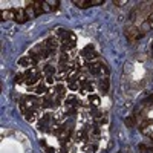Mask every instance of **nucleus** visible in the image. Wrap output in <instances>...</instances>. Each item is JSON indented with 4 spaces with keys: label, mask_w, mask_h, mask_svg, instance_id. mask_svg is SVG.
<instances>
[{
    "label": "nucleus",
    "mask_w": 153,
    "mask_h": 153,
    "mask_svg": "<svg viewBox=\"0 0 153 153\" xmlns=\"http://www.w3.org/2000/svg\"><path fill=\"white\" fill-rule=\"evenodd\" d=\"M75 45H76V37H75V34H74L72 31H68V32L63 34L61 48H63V51H65V52H66V51H69V49H74Z\"/></svg>",
    "instance_id": "f257e3e1"
},
{
    "label": "nucleus",
    "mask_w": 153,
    "mask_h": 153,
    "mask_svg": "<svg viewBox=\"0 0 153 153\" xmlns=\"http://www.w3.org/2000/svg\"><path fill=\"white\" fill-rule=\"evenodd\" d=\"M25 78H26V83L28 86H34V84H37L38 83V80L42 78V74L38 72L35 68H31V69H28L26 72H25Z\"/></svg>",
    "instance_id": "f03ea898"
},
{
    "label": "nucleus",
    "mask_w": 153,
    "mask_h": 153,
    "mask_svg": "<svg viewBox=\"0 0 153 153\" xmlns=\"http://www.w3.org/2000/svg\"><path fill=\"white\" fill-rule=\"evenodd\" d=\"M143 35L144 34L139 32V29L136 26H130V28L126 29V37H127V40H129V43H135L138 38H141Z\"/></svg>",
    "instance_id": "7ed1b4c3"
},
{
    "label": "nucleus",
    "mask_w": 153,
    "mask_h": 153,
    "mask_svg": "<svg viewBox=\"0 0 153 153\" xmlns=\"http://www.w3.org/2000/svg\"><path fill=\"white\" fill-rule=\"evenodd\" d=\"M81 55H83L86 60H95V58H98V54L94 51L92 45H87V46L81 51Z\"/></svg>",
    "instance_id": "20e7f679"
},
{
    "label": "nucleus",
    "mask_w": 153,
    "mask_h": 153,
    "mask_svg": "<svg viewBox=\"0 0 153 153\" xmlns=\"http://www.w3.org/2000/svg\"><path fill=\"white\" fill-rule=\"evenodd\" d=\"M58 45H60V42H58L57 37H49L48 40H46V46H48V49H49L51 54L55 52V49L58 48Z\"/></svg>",
    "instance_id": "39448f33"
},
{
    "label": "nucleus",
    "mask_w": 153,
    "mask_h": 153,
    "mask_svg": "<svg viewBox=\"0 0 153 153\" xmlns=\"http://www.w3.org/2000/svg\"><path fill=\"white\" fill-rule=\"evenodd\" d=\"M14 20L17 23H25L28 20V16L25 12V9H14Z\"/></svg>",
    "instance_id": "423d86ee"
},
{
    "label": "nucleus",
    "mask_w": 153,
    "mask_h": 153,
    "mask_svg": "<svg viewBox=\"0 0 153 153\" xmlns=\"http://www.w3.org/2000/svg\"><path fill=\"white\" fill-rule=\"evenodd\" d=\"M25 12H26L28 19H34V17H37V12H35V9H34L32 3H29L26 8H25Z\"/></svg>",
    "instance_id": "0eeeda50"
},
{
    "label": "nucleus",
    "mask_w": 153,
    "mask_h": 153,
    "mask_svg": "<svg viewBox=\"0 0 153 153\" xmlns=\"http://www.w3.org/2000/svg\"><path fill=\"white\" fill-rule=\"evenodd\" d=\"M11 19H14V9L2 11V20H11Z\"/></svg>",
    "instance_id": "6e6552de"
},
{
    "label": "nucleus",
    "mask_w": 153,
    "mask_h": 153,
    "mask_svg": "<svg viewBox=\"0 0 153 153\" xmlns=\"http://www.w3.org/2000/svg\"><path fill=\"white\" fill-rule=\"evenodd\" d=\"M97 144H84L83 146V152L84 153H95L97 152Z\"/></svg>",
    "instance_id": "1a4fd4ad"
},
{
    "label": "nucleus",
    "mask_w": 153,
    "mask_h": 153,
    "mask_svg": "<svg viewBox=\"0 0 153 153\" xmlns=\"http://www.w3.org/2000/svg\"><path fill=\"white\" fill-rule=\"evenodd\" d=\"M55 92H57L58 97H65L68 91H66V87L63 86V84H57V86H55Z\"/></svg>",
    "instance_id": "9d476101"
},
{
    "label": "nucleus",
    "mask_w": 153,
    "mask_h": 153,
    "mask_svg": "<svg viewBox=\"0 0 153 153\" xmlns=\"http://www.w3.org/2000/svg\"><path fill=\"white\" fill-rule=\"evenodd\" d=\"M100 89L103 92H107L109 91V80L107 78H101L100 80Z\"/></svg>",
    "instance_id": "9b49d317"
},
{
    "label": "nucleus",
    "mask_w": 153,
    "mask_h": 153,
    "mask_svg": "<svg viewBox=\"0 0 153 153\" xmlns=\"http://www.w3.org/2000/svg\"><path fill=\"white\" fill-rule=\"evenodd\" d=\"M94 120H95L97 124H104V123L107 121V118H106V115H104V113H97V117H95Z\"/></svg>",
    "instance_id": "f8f14e48"
},
{
    "label": "nucleus",
    "mask_w": 153,
    "mask_h": 153,
    "mask_svg": "<svg viewBox=\"0 0 153 153\" xmlns=\"http://www.w3.org/2000/svg\"><path fill=\"white\" fill-rule=\"evenodd\" d=\"M74 5H76L78 8H89L91 2H86V0H74Z\"/></svg>",
    "instance_id": "ddd939ff"
},
{
    "label": "nucleus",
    "mask_w": 153,
    "mask_h": 153,
    "mask_svg": "<svg viewBox=\"0 0 153 153\" xmlns=\"http://www.w3.org/2000/svg\"><path fill=\"white\" fill-rule=\"evenodd\" d=\"M25 117H26V121L32 123L35 120V112L34 110H26V112H25Z\"/></svg>",
    "instance_id": "4468645a"
},
{
    "label": "nucleus",
    "mask_w": 153,
    "mask_h": 153,
    "mask_svg": "<svg viewBox=\"0 0 153 153\" xmlns=\"http://www.w3.org/2000/svg\"><path fill=\"white\" fill-rule=\"evenodd\" d=\"M66 106H68V107H71V106H76V98L72 97V95L68 97V98H66Z\"/></svg>",
    "instance_id": "2eb2a0df"
},
{
    "label": "nucleus",
    "mask_w": 153,
    "mask_h": 153,
    "mask_svg": "<svg viewBox=\"0 0 153 153\" xmlns=\"http://www.w3.org/2000/svg\"><path fill=\"white\" fill-rule=\"evenodd\" d=\"M45 74H46L48 76H52V74H55V68L51 66V65H48V66L45 68Z\"/></svg>",
    "instance_id": "dca6fc26"
},
{
    "label": "nucleus",
    "mask_w": 153,
    "mask_h": 153,
    "mask_svg": "<svg viewBox=\"0 0 153 153\" xmlns=\"http://www.w3.org/2000/svg\"><path fill=\"white\" fill-rule=\"evenodd\" d=\"M138 149H139V152H141V153H153V150H150L146 144H139Z\"/></svg>",
    "instance_id": "f3484780"
},
{
    "label": "nucleus",
    "mask_w": 153,
    "mask_h": 153,
    "mask_svg": "<svg viewBox=\"0 0 153 153\" xmlns=\"http://www.w3.org/2000/svg\"><path fill=\"white\" fill-rule=\"evenodd\" d=\"M35 92H37V94H46V92H48V89H46L45 84H38L37 89H35Z\"/></svg>",
    "instance_id": "a211bd4d"
},
{
    "label": "nucleus",
    "mask_w": 153,
    "mask_h": 153,
    "mask_svg": "<svg viewBox=\"0 0 153 153\" xmlns=\"http://www.w3.org/2000/svg\"><path fill=\"white\" fill-rule=\"evenodd\" d=\"M48 5L52 8V9H57L58 5H60V2H58V0H48Z\"/></svg>",
    "instance_id": "6ab92c4d"
},
{
    "label": "nucleus",
    "mask_w": 153,
    "mask_h": 153,
    "mask_svg": "<svg viewBox=\"0 0 153 153\" xmlns=\"http://www.w3.org/2000/svg\"><path fill=\"white\" fill-rule=\"evenodd\" d=\"M40 3H42V9H43V12H51V11H54L52 8L48 5V2H40Z\"/></svg>",
    "instance_id": "aec40b11"
},
{
    "label": "nucleus",
    "mask_w": 153,
    "mask_h": 153,
    "mask_svg": "<svg viewBox=\"0 0 153 153\" xmlns=\"http://www.w3.org/2000/svg\"><path fill=\"white\" fill-rule=\"evenodd\" d=\"M150 28H152V25H150V22H149V20H146V22H144V23L141 25V29H143L144 32H147V31H149Z\"/></svg>",
    "instance_id": "412c9836"
},
{
    "label": "nucleus",
    "mask_w": 153,
    "mask_h": 153,
    "mask_svg": "<svg viewBox=\"0 0 153 153\" xmlns=\"http://www.w3.org/2000/svg\"><path fill=\"white\" fill-rule=\"evenodd\" d=\"M124 123H126V126H129V127H133V126H135V120H133V117L126 118V120H124Z\"/></svg>",
    "instance_id": "4be33fe9"
},
{
    "label": "nucleus",
    "mask_w": 153,
    "mask_h": 153,
    "mask_svg": "<svg viewBox=\"0 0 153 153\" xmlns=\"http://www.w3.org/2000/svg\"><path fill=\"white\" fill-rule=\"evenodd\" d=\"M89 100H91V103H94V106H98L100 104V98L97 95H91V97H89Z\"/></svg>",
    "instance_id": "5701e85b"
},
{
    "label": "nucleus",
    "mask_w": 153,
    "mask_h": 153,
    "mask_svg": "<svg viewBox=\"0 0 153 153\" xmlns=\"http://www.w3.org/2000/svg\"><path fill=\"white\" fill-rule=\"evenodd\" d=\"M23 78H25V74H17L16 78H14V81L19 84V83H23Z\"/></svg>",
    "instance_id": "b1692460"
},
{
    "label": "nucleus",
    "mask_w": 153,
    "mask_h": 153,
    "mask_svg": "<svg viewBox=\"0 0 153 153\" xmlns=\"http://www.w3.org/2000/svg\"><path fill=\"white\" fill-rule=\"evenodd\" d=\"M147 126H153V121H152V120L144 121V123L141 124V130H146V127H147Z\"/></svg>",
    "instance_id": "393cba45"
},
{
    "label": "nucleus",
    "mask_w": 153,
    "mask_h": 153,
    "mask_svg": "<svg viewBox=\"0 0 153 153\" xmlns=\"http://www.w3.org/2000/svg\"><path fill=\"white\" fill-rule=\"evenodd\" d=\"M113 5L115 6H123V5H126V0H113Z\"/></svg>",
    "instance_id": "a878e982"
},
{
    "label": "nucleus",
    "mask_w": 153,
    "mask_h": 153,
    "mask_svg": "<svg viewBox=\"0 0 153 153\" xmlns=\"http://www.w3.org/2000/svg\"><path fill=\"white\" fill-rule=\"evenodd\" d=\"M103 5V0H91V6H98Z\"/></svg>",
    "instance_id": "bb28decb"
},
{
    "label": "nucleus",
    "mask_w": 153,
    "mask_h": 153,
    "mask_svg": "<svg viewBox=\"0 0 153 153\" xmlns=\"http://www.w3.org/2000/svg\"><path fill=\"white\" fill-rule=\"evenodd\" d=\"M46 83H48V84H52V83H54V78H52V76H48V78H46Z\"/></svg>",
    "instance_id": "cd10ccee"
},
{
    "label": "nucleus",
    "mask_w": 153,
    "mask_h": 153,
    "mask_svg": "<svg viewBox=\"0 0 153 153\" xmlns=\"http://www.w3.org/2000/svg\"><path fill=\"white\" fill-rule=\"evenodd\" d=\"M20 65H28V58H26V57L22 58V60H20Z\"/></svg>",
    "instance_id": "c85d7f7f"
},
{
    "label": "nucleus",
    "mask_w": 153,
    "mask_h": 153,
    "mask_svg": "<svg viewBox=\"0 0 153 153\" xmlns=\"http://www.w3.org/2000/svg\"><path fill=\"white\" fill-rule=\"evenodd\" d=\"M46 150H48V153H54V149H51V147H46Z\"/></svg>",
    "instance_id": "c756f323"
},
{
    "label": "nucleus",
    "mask_w": 153,
    "mask_h": 153,
    "mask_svg": "<svg viewBox=\"0 0 153 153\" xmlns=\"http://www.w3.org/2000/svg\"><path fill=\"white\" fill-rule=\"evenodd\" d=\"M149 101H152V103H153V95H150V97H149Z\"/></svg>",
    "instance_id": "7c9ffc66"
},
{
    "label": "nucleus",
    "mask_w": 153,
    "mask_h": 153,
    "mask_svg": "<svg viewBox=\"0 0 153 153\" xmlns=\"http://www.w3.org/2000/svg\"><path fill=\"white\" fill-rule=\"evenodd\" d=\"M152 48H153V43H152Z\"/></svg>",
    "instance_id": "2f4dec72"
}]
</instances>
